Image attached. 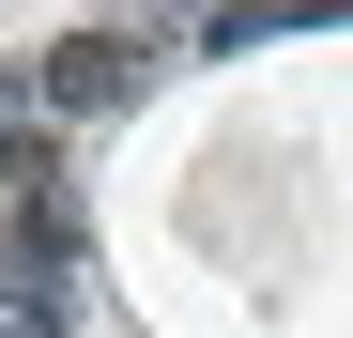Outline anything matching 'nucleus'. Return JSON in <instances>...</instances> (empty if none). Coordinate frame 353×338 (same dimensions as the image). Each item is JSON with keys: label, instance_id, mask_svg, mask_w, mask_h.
I'll return each mask as SVG.
<instances>
[{"label": "nucleus", "instance_id": "nucleus-1", "mask_svg": "<svg viewBox=\"0 0 353 338\" xmlns=\"http://www.w3.org/2000/svg\"><path fill=\"white\" fill-rule=\"evenodd\" d=\"M139 77H154V31H46L16 92H31V108H123Z\"/></svg>", "mask_w": 353, "mask_h": 338}]
</instances>
